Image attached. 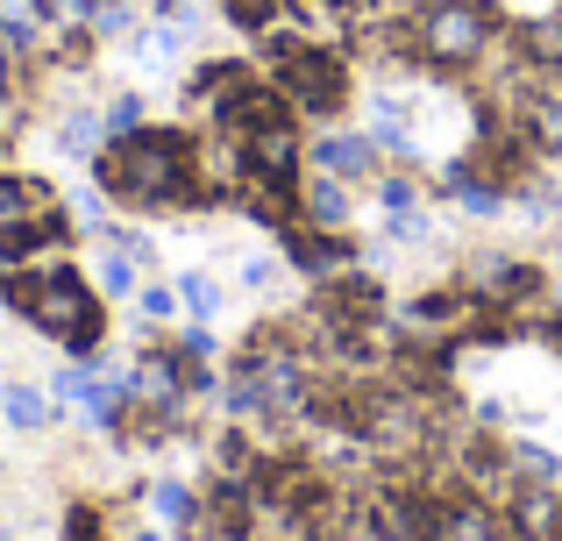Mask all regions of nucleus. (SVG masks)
<instances>
[{"mask_svg": "<svg viewBox=\"0 0 562 541\" xmlns=\"http://www.w3.org/2000/svg\"><path fill=\"white\" fill-rule=\"evenodd\" d=\"M93 171L122 207H214L200 185V143L186 128H128L100 150Z\"/></svg>", "mask_w": 562, "mask_h": 541, "instance_id": "1", "label": "nucleus"}, {"mask_svg": "<svg viewBox=\"0 0 562 541\" xmlns=\"http://www.w3.org/2000/svg\"><path fill=\"white\" fill-rule=\"evenodd\" d=\"M0 300L14 306L22 320H36L50 342H65L71 357H86V349H100V335H108V314H100V292L86 285L71 264H43V271H8V292Z\"/></svg>", "mask_w": 562, "mask_h": 541, "instance_id": "2", "label": "nucleus"}, {"mask_svg": "<svg viewBox=\"0 0 562 541\" xmlns=\"http://www.w3.org/2000/svg\"><path fill=\"white\" fill-rule=\"evenodd\" d=\"M271 86L292 100V114H342L349 100L342 57H328V43L306 36H271Z\"/></svg>", "mask_w": 562, "mask_h": 541, "instance_id": "3", "label": "nucleus"}, {"mask_svg": "<svg viewBox=\"0 0 562 541\" xmlns=\"http://www.w3.org/2000/svg\"><path fill=\"white\" fill-rule=\"evenodd\" d=\"M492 50V8L484 0H427L420 8V57L441 71H470Z\"/></svg>", "mask_w": 562, "mask_h": 541, "instance_id": "4", "label": "nucleus"}, {"mask_svg": "<svg viewBox=\"0 0 562 541\" xmlns=\"http://www.w3.org/2000/svg\"><path fill=\"white\" fill-rule=\"evenodd\" d=\"M506 528L520 541H562V485H520Z\"/></svg>", "mask_w": 562, "mask_h": 541, "instance_id": "5", "label": "nucleus"}, {"mask_svg": "<svg viewBox=\"0 0 562 541\" xmlns=\"http://www.w3.org/2000/svg\"><path fill=\"white\" fill-rule=\"evenodd\" d=\"M50 207H57V193H50L43 179H29V171H0V236L43 222Z\"/></svg>", "mask_w": 562, "mask_h": 541, "instance_id": "6", "label": "nucleus"}, {"mask_svg": "<svg viewBox=\"0 0 562 541\" xmlns=\"http://www.w3.org/2000/svg\"><path fill=\"white\" fill-rule=\"evenodd\" d=\"M300 222H306V228H321V236H335V228L349 222V193H342V179H328V171H321V179H306V185H300Z\"/></svg>", "mask_w": 562, "mask_h": 541, "instance_id": "7", "label": "nucleus"}, {"mask_svg": "<svg viewBox=\"0 0 562 541\" xmlns=\"http://www.w3.org/2000/svg\"><path fill=\"white\" fill-rule=\"evenodd\" d=\"M314 165L328 171V179H363V171H371V136H321Z\"/></svg>", "mask_w": 562, "mask_h": 541, "instance_id": "8", "label": "nucleus"}, {"mask_svg": "<svg viewBox=\"0 0 562 541\" xmlns=\"http://www.w3.org/2000/svg\"><path fill=\"white\" fill-rule=\"evenodd\" d=\"M527 136H535V150H555L562 157V86L555 79L527 100Z\"/></svg>", "mask_w": 562, "mask_h": 541, "instance_id": "9", "label": "nucleus"}, {"mask_svg": "<svg viewBox=\"0 0 562 541\" xmlns=\"http://www.w3.org/2000/svg\"><path fill=\"white\" fill-rule=\"evenodd\" d=\"M0 414H8V428H22V435L50 428V399H43L36 385H8L0 392Z\"/></svg>", "mask_w": 562, "mask_h": 541, "instance_id": "10", "label": "nucleus"}, {"mask_svg": "<svg viewBox=\"0 0 562 541\" xmlns=\"http://www.w3.org/2000/svg\"><path fill=\"white\" fill-rule=\"evenodd\" d=\"M371 143H384L392 157H413V122H406L398 100H378V108H371Z\"/></svg>", "mask_w": 562, "mask_h": 541, "instance_id": "11", "label": "nucleus"}, {"mask_svg": "<svg viewBox=\"0 0 562 541\" xmlns=\"http://www.w3.org/2000/svg\"><path fill=\"white\" fill-rule=\"evenodd\" d=\"M179 306H186L192 320H214L221 314V285L206 271H192V278H179Z\"/></svg>", "mask_w": 562, "mask_h": 541, "instance_id": "12", "label": "nucleus"}, {"mask_svg": "<svg viewBox=\"0 0 562 541\" xmlns=\"http://www.w3.org/2000/svg\"><path fill=\"white\" fill-rule=\"evenodd\" d=\"M150 514L171 520V528H186V520H200V506H192L186 485H171V477H165V485H150Z\"/></svg>", "mask_w": 562, "mask_h": 541, "instance_id": "13", "label": "nucleus"}, {"mask_svg": "<svg viewBox=\"0 0 562 541\" xmlns=\"http://www.w3.org/2000/svg\"><path fill=\"white\" fill-rule=\"evenodd\" d=\"M221 8H228L235 29H249V36H271V22H278V8H285V0H221Z\"/></svg>", "mask_w": 562, "mask_h": 541, "instance_id": "14", "label": "nucleus"}, {"mask_svg": "<svg viewBox=\"0 0 562 541\" xmlns=\"http://www.w3.org/2000/svg\"><path fill=\"white\" fill-rule=\"evenodd\" d=\"M513 463L527 471V485H562V457H549V449H535V442L513 449Z\"/></svg>", "mask_w": 562, "mask_h": 541, "instance_id": "15", "label": "nucleus"}, {"mask_svg": "<svg viewBox=\"0 0 562 541\" xmlns=\"http://www.w3.org/2000/svg\"><path fill=\"white\" fill-rule=\"evenodd\" d=\"M100 128H108L100 114H71L57 136H65V150H71V157H93V150H100Z\"/></svg>", "mask_w": 562, "mask_h": 541, "instance_id": "16", "label": "nucleus"}, {"mask_svg": "<svg viewBox=\"0 0 562 541\" xmlns=\"http://www.w3.org/2000/svg\"><path fill=\"white\" fill-rule=\"evenodd\" d=\"M50 392L57 399H79V406H93V392H100V377L86 371V363H65V371L50 377Z\"/></svg>", "mask_w": 562, "mask_h": 541, "instance_id": "17", "label": "nucleus"}, {"mask_svg": "<svg viewBox=\"0 0 562 541\" xmlns=\"http://www.w3.org/2000/svg\"><path fill=\"white\" fill-rule=\"evenodd\" d=\"M413 207H420V185L413 179H398V171L378 179V214H413Z\"/></svg>", "mask_w": 562, "mask_h": 541, "instance_id": "18", "label": "nucleus"}, {"mask_svg": "<svg viewBox=\"0 0 562 541\" xmlns=\"http://www.w3.org/2000/svg\"><path fill=\"white\" fill-rule=\"evenodd\" d=\"M93 8H100V0H36V14H43V22H57V29H86V22H93Z\"/></svg>", "mask_w": 562, "mask_h": 541, "instance_id": "19", "label": "nucleus"}, {"mask_svg": "<svg viewBox=\"0 0 562 541\" xmlns=\"http://www.w3.org/2000/svg\"><path fill=\"white\" fill-rule=\"evenodd\" d=\"M136 314L150 320V328H165V320L179 314V292H171V285H143V292H136Z\"/></svg>", "mask_w": 562, "mask_h": 541, "instance_id": "20", "label": "nucleus"}, {"mask_svg": "<svg viewBox=\"0 0 562 541\" xmlns=\"http://www.w3.org/2000/svg\"><path fill=\"white\" fill-rule=\"evenodd\" d=\"M108 128H114V136L143 128V100H136V93H114V108H108Z\"/></svg>", "mask_w": 562, "mask_h": 541, "instance_id": "21", "label": "nucleus"}, {"mask_svg": "<svg viewBox=\"0 0 562 541\" xmlns=\"http://www.w3.org/2000/svg\"><path fill=\"white\" fill-rule=\"evenodd\" d=\"M136 285V257H108L100 264V292H128Z\"/></svg>", "mask_w": 562, "mask_h": 541, "instance_id": "22", "label": "nucleus"}, {"mask_svg": "<svg viewBox=\"0 0 562 541\" xmlns=\"http://www.w3.org/2000/svg\"><path fill=\"white\" fill-rule=\"evenodd\" d=\"M93 29H100V36H122V29H128V8H122V0H100V8H93Z\"/></svg>", "mask_w": 562, "mask_h": 541, "instance_id": "23", "label": "nucleus"}, {"mask_svg": "<svg viewBox=\"0 0 562 541\" xmlns=\"http://www.w3.org/2000/svg\"><path fill=\"white\" fill-rule=\"evenodd\" d=\"M136 541H179V534H165V528H143Z\"/></svg>", "mask_w": 562, "mask_h": 541, "instance_id": "24", "label": "nucleus"}, {"mask_svg": "<svg viewBox=\"0 0 562 541\" xmlns=\"http://www.w3.org/2000/svg\"><path fill=\"white\" fill-rule=\"evenodd\" d=\"M555 285H562V271H555Z\"/></svg>", "mask_w": 562, "mask_h": 541, "instance_id": "25", "label": "nucleus"}]
</instances>
